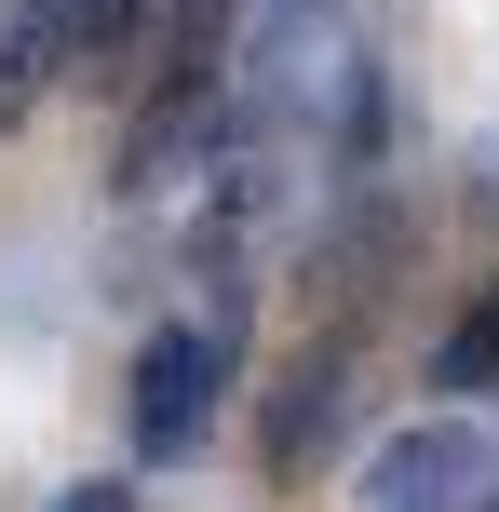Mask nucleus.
Listing matches in <instances>:
<instances>
[{"label": "nucleus", "instance_id": "nucleus-1", "mask_svg": "<svg viewBox=\"0 0 499 512\" xmlns=\"http://www.w3.org/2000/svg\"><path fill=\"white\" fill-rule=\"evenodd\" d=\"M351 499L365 512H499V432L473 405H432V418L365 445V486Z\"/></svg>", "mask_w": 499, "mask_h": 512}, {"label": "nucleus", "instance_id": "nucleus-2", "mask_svg": "<svg viewBox=\"0 0 499 512\" xmlns=\"http://www.w3.org/2000/svg\"><path fill=\"white\" fill-rule=\"evenodd\" d=\"M203 135H216V14H189L176 68H162L149 95H135V122H122V203L176 189L189 162H203Z\"/></svg>", "mask_w": 499, "mask_h": 512}, {"label": "nucleus", "instance_id": "nucleus-3", "mask_svg": "<svg viewBox=\"0 0 499 512\" xmlns=\"http://www.w3.org/2000/svg\"><path fill=\"white\" fill-rule=\"evenodd\" d=\"M216 391H230V337H203V324H162L149 351H135V472H176L189 445H203Z\"/></svg>", "mask_w": 499, "mask_h": 512}, {"label": "nucleus", "instance_id": "nucleus-4", "mask_svg": "<svg viewBox=\"0 0 499 512\" xmlns=\"http://www.w3.org/2000/svg\"><path fill=\"white\" fill-rule=\"evenodd\" d=\"M432 391H446V405L499 391V283H486V297H473V310L446 324V351H432Z\"/></svg>", "mask_w": 499, "mask_h": 512}, {"label": "nucleus", "instance_id": "nucleus-5", "mask_svg": "<svg viewBox=\"0 0 499 512\" xmlns=\"http://www.w3.org/2000/svg\"><path fill=\"white\" fill-rule=\"evenodd\" d=\"M54 512H135V486H122V472H95V486H68Z\"/></svg>", "mask_w": 499, "mask_h": 512}]
</instances>
